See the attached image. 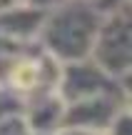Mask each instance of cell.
Segmentation results:
<instances>
[{"instance_id": "6da1fadb", "label": "cell", "mask_w": 132, "mask_h": 135, "mask_svg": "<svg viewBox=\"0 0 132 135\" xmlns=\"http://www.w3.org/2000/svg\"><path fill=\"white\" fill-rule=\"evenodd\" d=\"M43 80V68H40L38 60H18L10 70V83L13 88L28 93V90H35Z\"/></svg>"}]
</instances>
